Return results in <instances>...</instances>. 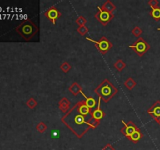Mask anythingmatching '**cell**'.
<instances>
[{"mask_svg": "<svg viewBox=\"0 0 160 150\" xmlns=\"http://www.w3.org/2000/svg\"><path fill=\"white\" fill-rule=\"evenodd\" d=\"M61 121L78 138H81L90 129H95L100 125V121L94 118L93 111L86 105L85 100L77 102L61 118Z\"/></svg>", "mask_w": 160, "mask_h": 150, "instance_id": "cell-1", "label": "cell"}, {"mask_svg": "<svg viewBox=\"0 0 160 150\" xmlns=\"http://www.w3.org/2000/svg\"><path fill=\"white\" fill-rule=\"evenodd\" d=\"M95 92L104 102H109V100L118 92V89L109 80L105 79L98 87L95 88Z\"/></svg>", "mask_w": 160, "mask_h": 150, "instance_id": "cell-2", "label": "cell"}, {"mask_svg": "<svg viewBox=\"0 0 160 150\" xmlns=\"http://www.w3.org/2000/svg\"><path fill=\"white\" fill-rule=\"evenodd\" d=\"M16 31L24 40L29 41L38 32V28L31 20H26L16 28Z\"/></svg>", "mask_w": 160, "mask_h": 150, "instance_id": "cell-3", "label": "cell"}, {"mask_svg": "<svg viewBox=\"0 0 160 150\" xmlns=\"http://www.w3.org/2000/svg\"><path fill=\"white\" fill-rule=\"evenodd\" d=\"M86 40L93 42V43L95 44V47L97 48V49H98V51L101 52V54L102 55L106 54L112 47V44L109 42V40L106 37V36H102V37L99 39V41L93 40V39L89 38H86Z\"/></svg>", "mask_w": 160, "mask_h": 150, "instance_id": "cell-4", "label": "cell"}, {"mask_svg": "<svg viewBox=\"0 0 160 150\" xmlns=\"http://www.w3.org/2000/svg\"><path fill=\"white\" fill-rule=\"evenodd\" d=\"M130 48H132L139 56H143L148 50L150 49V45L143 38H139L134 43V45H129Z\"/></svg>", "mask_w": 160, "mask_h": 150, "instance_id": "cell-5", "label": "cell"}, {"mask_svg": "<svg viewBox=\"0 0 160 150\" xmlns=\"http://www.w3.org/2000/svg\"><path fill=\"white\" fill-rule=\"evenodd\" d=\"M97 8L98 9V12L95 15V18L103 26H106L115 17V16L113 13H110V12L102 10L99 6H98Z\"/></svg>", "mask_w": 160, "mask_h": 150, "instance_id": "cell-6", "label": "cell"}, {"mask_svg": "<svg viewBox=\"0 0 160 150\" xmlns=\"http://www.w3.org/2000/svg\"><path fill=\"white\" fill-rule=\"evenodd\" d=\"M121 122L123 124V128L120 130V131H121V133L125 137L128 138V139H129L132 136V134L138 129V128L133 121H129L128 123H125L124 120H122Z\"/></svg>", "mask_w": 160, "mask_h": 150, "instance_id": "cell-7", "label": "cell"}, {"mask_svg": "<svg viewBox=\"0 0 160 150\" xmlns=\"http://www.w3.org/2000/svg\"><path fill=\"white\" fill-rule=\"evenodd\" d=\"M44 15L47 17L48 20H49L52 22V24H56V22L57 19H59L61 17V12L58 10L56 6H51L48 9H47Z\"/></svg>", "mask_w": 160, "mask_h": 150, "instance_id": "cell-8", "label": "cell"}, {"mask_svg": "<svg viewBox=\"0 0 160 150\" xmlns=\"http://www.w3.org/2000/svg\"><path fill=\"white\" fill-rule=\"evenodd\" d=\"M148 113L154 120L160 117V101L157 100L149 109H148Z\"/></svg>", "mask_w": 160, "mask_h": 150, "instance_id": "cell-9", "label": "cell"}, {"mask_svg": "<svg viewBox=\"0 0 160 150\" xmlns=\"http://www.w3.org/2000/svg\"><path fill=\"white\" fill-rule=\"evenodd\" d=\"M101 102L102 98L100 97H98V106H97L96 109L93 111V117L95 118V120H97V121H100L105 117V112L101 109Z\"/></svg>", "mask_w": 160, "mask_h": 150, "instance_id": "cell-10", "label": "cell"}, {"mask_svg": "<svg viewBox=\"0 0 160 150\" xmlns=\"http://www.w3.org/2000/svg\"><path fill=\"white\" fill-rule=\"evenodd\" d=\"M70 104H71V102L67 97H63L59 101V109L62 112H67L69 111V109H70Z\"/></svg>", "mask_w": 160, "mask_h": 150, "instance_id": "cell-11", "label": "cell"}, {"mask_svg": "<svg viewBox=\"0 0 160 150\" xmlns=\"http://www.w3.org/2000/svg\"><path fill=\"white\" fill-rule=\"evenodd\" d=\"M101 9L108 12L113 13V12L116 10L117 7H116V6L112 2L109 1V0H107V1L101 6Z\"/></svg>", "mask_w": 160, "mask_h": 150, "instance_id": "cell-12", "label": "cell"}, {"mask_svg": "<svg viewBox=\"0 0 160 150\" xmlns=\"http://www.w3.org/2000/svg\"><path fill=\"white\" fill-rule=\"evenodd\" d=\"M69 91H70L73 95L77 96V95H78V94L81 93V92H82V88H81V86L80 85L78 82L75 81V82H73V84L69 87Z\"/></svg>", "mask_w": 160, "mask_h": 150, "instance_id": "cell-13", "label": "cell"}, {"mask_svg": "<svg viewBox=\"0 0 160 150\" xmlns=\"http://www.w3.org/2000/svg\"><path fill=\"white\" fill-rule=\"evenodd\" d=\"M81 93L82 94L83 96H84V98H85L86 105H87V106H88L90 109H94V108L96 106V104H97V102H96V101L95 100V98H94L93 97H87V95H86L83 92H81Z\"/></svg>", "mask_w": 160, "mask_h": 150, "instance_id": "cell-14", "label": "cell"}, {"mask_svg": "<svg viewBox=\"0 0 160 150\" xmlns=\"http://www.w3.org/2000/svg\"><path fill=\"white\" fill-rule=\"evenodd\" d=\"M143 137H144V134H142L141 130L138 128V129L137 131L132 134V136H131L128 140L131 141V142H134V143H137V142H138Z\"/></svg>", "mask_w": 160, "mask_h": 150, "instance_id": "cell-15", "label": "cell"}, {"mask_svg": "<svg viewBox=\"0 0 160 150\" xmlns=\"http://www.w3.org/2000/svg\"><path fill=\"white\" fill-rule=\"evenodd\" d=\"M123 85H124L128 90H132V89L136 86V81H134L132 78H129L124 81Z\"/></svg>", "mask_w": 160, "mask_h": 150, "instance_id": "cell-16", "label": "cell"}, {"mask_svg": "<svg viewBox=\"0 0 160 150\" xmlns=\"http://www.w3.org/2000/svg\"><path fill=\"white\" fill-rule=\"evenodd\" d=\"M150 15L152 16L153 19L156 21H159L160 20V8H156V9H152L150 12Z\"/></svg>", "mask_w": 160, "mask_h": 150, "instance_id": "cell-17", "label": "cell"}, {"mask_svg": "<svg viewBox=\"0 0 160 150\" xmlns=\"http://www.w3.org/2000/svg\"><path fill=\"white\" fill-rule=\"evenodd\" d=\"M114 67L117 69V71L121 72L122 70L126 67V63H125L122 59H118V60L114 63Z\"/></svg>", "mask_w": 160, "mask_h": 150, "instance_id": "cell-18", "label": "cell"}, {"mask_svg": "<svg viewBox=\"0 0 160 150\" xmlns=\"http://www.w3.org/2000/svg\"><path fill=\"white\" fill-rule=\"evenodd\" d=\"M26 105L28 106V108H29V109H34L36 106H37L38 102L35 98H33V97H31V98H30L27 101Z\"/></svg>", "mask_w": 160, "mask_h": 150, "instance_id": "cell-19", "label": "cell"}, {"mask_svg": "<svg viewBox=\"0 0 160 150\" xmlns=\"http://www.w3.org/2000/svg\"><path fill=\"white\" fill-rule=\"evenodd\" d=\"M35 128H36V130L38 131V132L44 133L47 130L48 127H47L46 123H44V122H42V121H41V122H39L37 125H36Z\"/></svg>", "mask_w": 160, "mask_h": 150, "instance_id": "cell-20", "label": "cell"}, {"mask_svg": "<svg viewBox=\"0 0 160 150\" xmlns=\"http://www.w3.org/2000/svg\"><path fill=\"white\" fill-rule=\"evenodd\" d=\"M75 23L78 25H79V27L85 26V24L87 23V19L84 17H83V16H79L76 19V20H75Z\"/></svg>", "mask_w": 160, "mask_h": 150, "instance_id": "cell-21", "label": "cell"}, {"mask_svg": "<svg viewBox=\"0 0 160 150\" xmlns=\"http://www.w3.org/2000/svg\"><path fill=\"white\" fill-rule=\"evenodd\" d=\"M71 68H72L71 65H70V64L67 62H62V65L60 66L61 70H62V71H63L64 73H68V72L71 70Z\"/></svg>", "mask_w": 160, "mask_h": 150, "instance_id": "cell-22", "label": "cell"}, {"mask_svg": "<svg viewBox=\"0 0 160 150\" xmlns=\"http://www.w3.org/2000/svg\"><path fill=\"white\" fill-rule=\"evenodd\" d=\"M77 31H78V34H81V36H84L88 32L89 29L86 26H81V27H79Z\"/></svg>", "mask_w": 160, "mask_h": 150, "instance_id": "cell-23", "label": "cell"}, {"mask_svg": "<svg viewBox=\"0 0 160 150\" xmlns=\"http://www.w3.org/2000/svg\"><path fill=\"white\" fill-rule=\"evenodd\" d=\"M142 32H143V31H142V30L141 29V28H139L138 26H136L135 28H134V29H133L132 31H131V33H132V34H134V35L135 36V37H137V38L140 37L141 34H142Z\"/></svg>", "mask_w": 160, "mask_h": 150, "instance_id": "cell-24", "label": "cell"}, {"mask_svg": "<svg viewBox=\"0 0 160 150\" xmlns=\"http://www.w3.org/2000/svg\"><path fill=\"white\" fill-rule=\"evenodd\" d=\"M148 4L151 6L152 9H156V8L159 7V3L157 0H150V1H148Z\"/></svg>", "mask_w": 160, "mask_h": 150, "instance_id": "cell-25", "label": "cell"}, {"mask_svg": "<svg viewBox=\"0 0 160 150\" xmlns=\"http://www.w3.org/2000/svg\"><path fill=\"white\" fill-rule=\"evenodd\" d=\"M102 150H116V149L115 148L111 145V144H107V145H106L104 147H103Z\"/></svg>", "mask_w": 160, "mask_h": 150, "instance_id": "cell-26", "label": "cell"}, {"mask_svg": "<svg viewBox=\"0 0 160 150\" xmlns=\"http://www.w3.org/2000/svg\"><path fill=\"white\" fill-rule=\"evenodd\" d=\"M158 30H159V31H160V28H158Z\"/></svg>", "mask_w": 160, "mask_h": 150, "instance_id": "cell-27", "label": "cell"}]
</instances>
